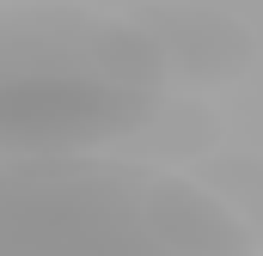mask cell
I'll list each match as a JSON object with an SVG mask.
<instances>
[{
  "label": "cell",
  "mask_w": 263,
  "mask_h": 256,
  "mask_svg": "<svg viewBox=\"0 0 263 256\" xmlns=\"http://www.w3.org/2000/svg\"><path fill=\"white\" fill-rule=\"evenodd\" d=\"M202 195H214V207L245 232V244L263 256V153H208L202 165L184 171Z\"/></svg>",
  "instance_id": "4"
},
{
  "label": "cell",
  "mask_w": 263,
  "mask_h": 256,
  "mask_svg": "<svg viewBox=\"0 0 263 256\" xmlns=\"http://www.w3.org/2000/svg\"><path fill=\"white\" fill-rule=\"evenodd\" d=\"M135 31L159 49L165 79L178 92H202V86H233L245 79V67L257 61V37L245 18L220 12V6H190V0H153L129 12Z\"/></svg>",
  "instance_id": "3"
},
{
  "label": "cell",
  "mask_w": 263,
  "mask_h": 256,
  "mask_svg": "<svg viewBox=\"0 0 263 256\" xmlns=\"http://www.w3.org/2000/svg\"><path fill=\"white\" fill-rule=\"evenodd\" d=\"M0 256H257L184 171L117 153L0 159Z\"/></svg>",
  "instance_id": "1"
},
{
  "label": "cell",
  "mask_w": 263,
  "mask_h": 256,
  "mask_svg": "<svg viewBox=\"0 0 263 256\" xmlns=\"http://www.w3.org/2000/svg\"><path fill=\"white\" fill-rule=\"evenodd\" d=\"M0 86L178 92L129 12H92L67 0H0Z\"/></svg>",
  "instance_id": "2"
}]
</instances>
